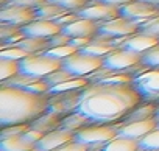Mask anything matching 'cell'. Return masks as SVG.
Masks as SVG:
<instances>
[{
    "label": "cell",
    "instance_id": "obj_1",
    "mask_svg": "<svg viewBox=\"0 0 159 151\" xmlns=\"http://www.w3.org/2000/svg\"><path fill=\"white\" fill-rule=\"evenodd\" d=\"M140 101L142 97L134 89L133 83H94L81 91L73 111L88 117L91 125H109L125 118Z\"/></svg>",
    "mask_w": 159,
    "mask_h": 151
},
{
    "label": "cell",
    "instance_id": "obj_2",
    "mask_svg": "<svg viewBox=\"0 0 159 151\" xmlns=\"http://www.w3.org/2000/svg\"><path fill=\"white\" fill-rule=\"evenodd\" d=\"M50 98L47 94L28 92L22 87L0 89V126L31 123L47 112Z\"/></svg>",
    "mask_w": 159,
    "mask_h": 151
},
{
    "label": "cell",
    "instance_id": "obj_3",
    "mask_svg": "<svg viewBox=\"0 0 159 151\" xmlns=\"http://www.w3.org/2000/svg\"><path fill=\"white\" fill-rule=\"evenodd\" d=\"M119 135L117 126L109 125H91L75 132L73 140L86 145L89 149H100L106 143H109L112 139Z\"/></svg>",
    "mask_w": 159,
    "mask_h": 151
},
{
    "label": "cell",
    "instance_id": "obj_4",
    "mask_svg": "<svg viewBox=\"0 0 159 151\" xmlns=\"http://www.w3.org/2000/svg\"><path fill=\"white\" fill-rule=\"evenodd\" d=\"M62 67V61L52 58L45 53L30 55L25 59L19 61V70L24 75H30L34 78H45L52 72Z\"/></svg>",
    "mask_w": 159,
    "mask_h": 151
},
{
    "label": "cell",
    "instance_id": "obj_5",
    "mask_svg": "<svg viewBox=\"0 0 159 151\" xmlns=\"http://www.w3.org/2000/svg\"><path fill=\"white\" fill-rule=\"evenodd\" d=\"M62 67L67 69L76 78H88L91 73L103 67V58L92 56L83 51H76L62 61Z\"/></svg>",
    "mask_w": 159,
    "mask_h": 151
},
{
    "label": "cell",
    "instance_id": "obj_6",
    "mask_svg": "<svg viewBox=\"0 0 159 151\" xmlns=\"http://www.w3.org/2000/svg\"><path fill=\"white\" fill-rule=\"evenodd\" d=\"M134 89L145 103H159V69L145 70L133 80Z\"/></svg>",
    "mask_w": 159,
    "mask_h": 151
},
{
    "label": "cell",
    "instance_id": "obj_7",
    "mask_svg": "<svg viewBox=\"0 0 159 151\" xmlns=\"http://www.w3.org/2000/svg\"><path fill=\"white\" fill-rule=\"evenodd\" d=\"M103 65L112 70L131 73L133 69L142 65V55L125 48H116L114 51H111L108 56L103 58Z\"/></svg>",
    "mask_w": 159,
    "mask_h": 151
},
{
    "label": "cell",
    "instance_id": "obj_8",
    "mask_svg": "<svg viewBox=\"0 0 159 151\" xmlns=\"http://www.w3.org/2000/svg\"><path fill=\"white\" fill-rule=\"evenodd\" d=\"M140 25L134 20H129L123 16H119L112 20L102 22L98 27V34H105L111 39H125L128 36H133L139 31Z\"/></svg>",
    "mask_w": 159,
    "mask_h": 151
},
{
    "label": "cell",
    "instance_id": "obj_9",
    "mask_svg": "<svg viewBox=\"0 0 159 151\" xmlns=\"http://www.w3.org/2000/svg\"><path fill=\"white\" fill-rule=\"evenodd\" d=\"M120 16L137 22L139 25L159 16V8L143 2V0H133V2L123 5L120 8Z\"/></svg>",
    "mask_w": 159,
    "mask_h": 151
},
{
    "label": "cell",
    "instance_id": "obj_10",
    "mask_svg": "<svg viewBox=\"0 0 159 151\" xmlns=\"http://www.w3.org/2000/svg\"><path fill=\"white\" fill-rule=\"evenodd\" d=\"M36 19L34 8L28 7H20V5H5L0 11V22L2 24H10L16 27H24Z\"/></svg>",
    "mask_w": 159,
    "mask_h": 151
},
{
    "label": "cell",
    "instance_id": "obj_11",
    "mask_svg": "<svg viewBox=\"0 0 159 151\" xmlns=\"http://www.w3.org/2000/svg\"><path fill=\"white\" fill-rule=\"evenodd\" d=\"M76 14L80 17L91 19L95 22H108V20H112L120 16V8L106 5V3H100V2H92L91 0V3L86 5L84 8H81L80 11H76Z\"/></svg>",
    "mask_w": 159,
    "mask_h": 151
},
{
    "label": "cell",
    "instance_id": "obj_12",
    "mask_svg": "<svg viewBox=\"0 0 159 151\" xmlns=\"http://www.w3.org/2000/svg\"><path fill=\"white\" fill-rule=\"evenodd\" d=\"M62 31V27L56 20H45V19H34L33 22L22 27V33L28 38H44L50 39L52 36Z\"/></svg>",
    "mask_w": 159,
    "mask_h": 151
},
{
    "label": "cell",
    "instance_id": "obj_13",
    "mask_svg": "<svg viewBox=\"0 0 159 151\" xmlns=\"http://www.w3.org/2000/svg\"><path fill=\"white\" fill-rule=\"evenodd\" d=\"M116 126L119 129L120 137H126V139H133V140L139 142L148 132L156 129L157 122H156V118H148V120L133 122V123H116Z\"/></svg>",
    "mask_w": 159,
    "mask_h": 151
},
{
    "label": "cell",
    "instance_id": "obj_14",
    "mask_svg": "<svg viewBox=\"0 0 159 151\" xmlns=\"http://www.w3.org/2000/svg\"><path fill=\"white\" fill-rule=\"evenodd\" d=\"M75 137L73 131H67L62 128H58L52 132H47L42 135V139L34 145V151H53L69 142H72Z\"/></svg>",
    "mask_w": 159,
    "mask_h": 151
},
{
    "label": "cell",
    "instance_id": "obj_15",
    "mask_svg": "<svg viewBox=\"0 0 159 151\" xmlns=\"http://www.w3.org/2000/svg\"><path fill=\"white\" fill-rule=\"evenodd\" d=\"M157 44H159V39L157 38L150 36V34H145L142 31H139V34H133V36H128L125 39H119L120 48L131 50V51H136L139 55H143L145 51L151 50Z\"/></svg>",
    "mask_w": 159,
    "mask_h": 151
},
{
    "label": "cell",
    "instance_id": "obj_16",
    "mask_svg": "<svg viewBox=\"0 0 159 151\" xmlns=\"http://www.w3.org/2000/svg\"><path fill=\"white\" fill-rule=\"evenodd\" d=\"M100 24L91 19L78 17L76 20L62 27V33L69 34L70 38H94L98 33Z\"/></svg>",
    "mask_w": 159,
    "mask_h": 151
},
{
    "label": "cell",
    "instance_id": "obj_17",
    "mask_svg": "<svg viewBox=\"0 0 159 151\" xmlns=\"http://www.w3.org/2000/svg\"><path fill=\"white\" fill-rule=\"evenodd\" d=\"M61 120H62L61 115L47 111V112L42 114L41 117H38L34 122H31V128L41 131L42 134H47V132H52V131L58 129V128L61 126Z\"/></svg>",
    "mask_w": 159,
    "mask_h": 151
},
{
    "label": "cell",
    "instance_id": "obj_18",
    "mask_svg": "<svg viewBox=\"0 0 159 151\" xmlns=\"http://www.w3.org/2000/svg\"><path fill=\"white\" fill-rule=\"evenodd\" d=\"M156 109L153 103H142V104H137L125 118L122 123H133V122H142V120H148V118H154V114H156Z\"/></svg>",
    "mask_w": 159,
    "mask_h": 151
},
{
    "label": "cell",
    "instance_id": "obj_19",
    "mask_svg": "<svg viewBox=\"0 0 159 151\" xmlns=\"http://www.w3.org/2000/svg\"><path fill=\"white\" fill-rule=\"evenodd\" d=\"M34 13H36V19H45V20H56L59 19L61 16L70 13L69 10L56 5V3H52V2H45L44 5L34 8Z\"/></svg>",
    "mask_w": 159,
    "mask_h": 151
},
{
    "label": "cell",
    "instance_id": "obj_20",
    "mask_svg": "<svg viewBox=\"0 0 159 151\" xmlns=\"http://www.w3.org/2000/svg\"><path fill=\"white\" fill-rule=\"evenodd\" d=\"M86 126H91L89 118L84 117L83 114H80V112H75V111H73V112H70V114H67V115L62 117L61 126H59V128L76 132V131L83 129V128H86Z\"/></svg>",
    "mask_w": 159,
    "mask_h": 151
},
{
    "label": "cell",
    "instance_id": "obj_21",
    "mask_svg": "<svg viewBox=\"0 0 159 151\" xmlns=\"http://www.w3.org/2000/svg\"><path fill=\"white\" fill-rule=\"evenodd\" d=\"M14 45H19L20 48L27 50L30 55H39V53H44L50 48V41L44 39V38H28V36H25L20 42H17Z\"/></svg>",
    "mask_w": 159,
    "mask_h": 151
},
{
    "label": "cell",
    "instance_id": "obj_22",
    "mask_svg": "<svg viewBox=\"0 0 159 151\" xmlns=\"http://www.w3.org/2000/svg\"><path fill=\"white\" fill-rule=\"evenodd\" d=\"M97 151H139V142L117 135L116 139H112L109 143H106L103 148Z\"/></svg>",
    "mask_w": 159,
    "mask_h": 151
},
{
    "label": "cell",
    "instance_id": "obj_23",
    "mask_svg": "<svg viewBox=\"0 0 159 151\" xmlns=\"http://www.w3.org/2000/svg\"><path fill=\"white\" fill-rule=\"evenodd\" d=\"M88 78H72V80H67L61 84H56L53 87L48 89L47 95H55V94H62V92H75V91H80V89H84L88 87Z\"/></svg>",
    "mask_w": 159,
    "mask_h": 151
},
{
    "label": "cell",
    "instance_id": "obj_24",
    "mask_svg": "<svg viewBox=\"0 0 159 151\" xmlns=\"http://www.w3.org/2000/svg\"><path fill=\"white\" fill-rule=\"evenodd\" d=\"M0 151H34V145L27 142L22 135L0 140Z\"/></svg>",
    "mask_w": 159,
    "mask_h": 151
},
{
    "label": "cell",
    "instance_id": "obj_25",
    "mask_svg": "<svg viewBox=\"0 0 159 151\" xmlns=\"http://www.w3.org/2000/svg\"><path fill=\"white\" fill-rule=\"evenodd\" d=\"M116 50V45L112 42H105V41H94L91 44H88L83 50H80V51H83V53H88V55H92V56H98V58H105L108 56L111 51Z\"/></svg>",
    "mask_w": 159,
    "mask_h": 151
},
{
    "label": "cell",
    "instance_id": "obj_26",
    "mask_svg": "<svg viewBox=\"0 0 159 151\" xmlns=\"http://www.w3.org/2000/svg\"><path fill=\"white\" fill-rule=\"evenodd\" d=\"M17 73H20V70H19V61L0 58V80L7 81V80L13 78L14 75H17Z\"/></svg>",
    "mask_w": 159,
    "mask_h": 151
},
{
    "label": "cell",
    "instance_id": "obj_27",
    "mask_svg": "<svg viewBox=\"0 0 159 151\" xmlns=\"http://www.w3.org/2000/svg\"><path fill=\"white\" fill-rule=\"evenodd\" d=\"M159 149V128L148 132L139 140V151H156Z\"/></svg>",
    "mask_w": 159,
    "mask_h": 151
},
{
    "label": "cell",
    "instance_id": "obj_28",
    "mask_svg": "<svg viewBox=\"0 0 159 151\" xmlns=\"http://www.w3.org/2000/svg\"><path fill=\"white\" fill-rule=\"evenodd\" d=\"M76 51H80L76 47H73L72 44H66V45H59V47H50V48H48L47 51H44V53L48 55V56H52V58H56V59L64 61V59H67L69 56L75 55Z\"/></svg>",
    "mask_w": 159,
    "mask_h": 151
},
{
    "label": "cell",
    "instance_id": "obj_29",
    "mask_svg": "<svg viewBox=\"0 0 159 151\" xmlns=\"http://www.w3.org/2000/svg\"><path fill=\"white\" fill-rule=\"evenodd\" d=\"M27 56H30V53L24 48H20L19 45H3L2 51H0V58L5 59H14V61H22Z\"/></svg>",
    "mask_w": 159,
    "mask_h": 151
},
{
    "label": "cell",
    "instance_id": "obj_30",
    "mask_svg": "<svg viewBox=\"0 0 159 151\" xmlns=\"http://www.w3.org/2000/svg\"><path fill=\"white\" fill-rule=\"evenodd\" d=\"M72 78H76V77H73V75H72L67 69L61 67V69H58V70L52 72L50 75H47V77H45L44 80L47 81V84H48L50 87H53V86L61 84V83H64V81H67V80H72Z\"/></svg>",
    "mask_w": 159,
    "mask_h": 151
},
{
    "label": "cell",
    "instance_id": "obj_31",
    "mask_svg": "<svg viewBox=\"0 0 159 151\" xmlns=\"http://www.w3.org/2000/svg\"><path fill=\"white\" fill-rule=\"evenodd\" d=\"M31 128V123H22V125H13V126H5L0 131V140L3 139H11V137H17L25 134L28 129Z\"/></svg>",
    "mask_w": 159,
    "mask_h": 151
},
{
    "label": "cell",
    "instance_id": "obj_32",
    "mask_svg": "<svg viewBox=\"0 0 159 151\" xmlns=\"http://www.w3.org/2000/svg\"><path fill=\"white\" fill-rule=\"evenodd\" d=\"M48 2L56 3V5H59V7L69 10V11L76 13V11L81 10V8H84L86 5H89L91 0H48Z\"/></svg>",
    "mask_w": 159,
    "mask_h": 151
},
{
    "label": "cell",
    "instance_id": "obj_33",
    "mask_svg": "<svg viewBox=\"0 0 159 151\" xmlns=\"http://www.w3.org/2000/svg\"><path fill=\"white\" fill-rule=\"evenodd\" d=\"M142 64L148 69H159V44L142 55Z\"/></svg>",
    "mask_w": 159,
    "mask_h": 151
},
{
    "label": "cell",
    "instance_id": "obj_34",
    "mask_svg": "<svg viewBox=\"0 0 159 151\" xmlns=\"http://www.w3.org/2000/svg\"><path fill=\"white\" fill-rule=\"evenodd\" d=\"M139 31H142V33H145V34H150V36H154V38L159 39V16H156V17H153V19L143 22V24L140 25Z\"/></svg>",
    "mask_w": 159,
    "mask_h": 151
},
{
    "label": "cell",
    "instance_id": "obj_35",
    "mask_svg": "<svg viewBox=\"0 0 159 151\" xmlns=\"http://www.w3.org/2000/svg\"><path fill=\"white\" fill-rule=\"evenodd\" d=\"M20 31H22L20 27L10 25V24H2L0 25V39H2V42H5V41H8L10 38H13L14 34H17Z\"/></svg>",
    "mask_w": 159,
    "mask_h": 151
},
{
    "label": "cell",
    "instance_id": "obj_36",
    "mask_svg": "<svg viewBox=\"0 0 159 151\" xmlns=\"http://www.w3.org/2000/svg\"><path fill=\"white\" fill-rule=\"evenodd\" d=\"M53 151H89V148L83 143L76 142V140H72V142H69V143H66V145H62V146H59Z\"/></svg>",
    "mask_w": 159,
    "mask_h": 151
},
{
    "label": "cell",
    "instance_id": "obj_37",
    "mask_svg": "<svg viewBox=\"0 0 159 151\" xmlns=\"http://www.w3.org/2000/svg\"><path fill=\"white\" fill-rule=\"evenodd\" d=\"M50 47H59V45H66V44H70V41H72V38L69 36V34H66V33H58V34H55V36H52L50 39Z\"/></svg>",
    "mask_w": 159,
    "mask_h": 151
},
{
    "label": "cell",
    "instance_id": "obj_38",
    "mask_svg": "<svg viewBox=\"0 0 159 151\" xmlns=\"http://www.w3.org/2000/svg\"><path fill=\"white\" fill-rule=\"evenodd\" d=\"M48 0H8L7 5H20V7H28V8H38L41 5H44Z\"/></svg>",
    "mask_w": 159,
    "mask_h": 151
},
{
    "label": "cell",
    "instance_id": "obj_39",
    "mask_svg": "<svg viewBox=\"0 0 159 151\" xmlns=\"http://www.w3.org/2000/svg\"><path fill=\"white\" fill-rule=\"evenodd\" d=\"M42 132L41 131H38V129H34V128H30L25 134H22V137L27 140V142H30V143H33V145H36L41 139H42Z\"/></svg>",
    "mask_w": 159,
    "mask_h": 151
},
{
    "label": "cell",
    "instance_id": "obj_40",
    "mask_svg": "<svg viewBox=\"0 0 159 151\" xmlns=\"http://www.w3.org/2000/svg\"><path fill=\"white\" fill-rule=\"evenodd\" d=\"M91 42H92V38H72V41H70V44L73 47H76L78 50H83Z\"/></svg>",
    "mask_w": 159,
    "mask_h": 151
},
{
    "label": "cell",
    "instance_id": "obj_41",
    "mask_svg": "<svg viewBox=\"0 0 159 151\" xmlns=\"http://www.w3.org/2000/svg\"><path fill=\"white\" fill-rule=\"evenodd\" d=\"M92 2H100V3H106V5H112V7L122 8L123 5L133 2V0H92Z\"/></svg>",
    "mask_w": 159,
    "mask_h": 151
},
{
    "label": "cell",
    "instance_id": "obj_42",
    "mask_svg": "<svg viewBox=\"0 0 159 151\" xmlns=\"http://www.w3.org/2000/svg\"><path fill=\"white\" fill-rule=\"evenodd\" d=\"M143 2H147V3H150V5L159 8V0H143Z\"/></svg>",
    "mask_w": 159,
    "mask_h": 151
},
{
    "label": "cell",
    "instance_id": "obj_43",
    "mask_svg": "<svg viewBox=\"0 0 159 151\" xmlns=\"http://www.w3.org/2000/svg\"><path fill=\"white\" fill-rule=\"evenodd\" d=\"M154 118H156V122H159V108L156 109V114H154Z\"/></svg>",
    "mask_w": 159,
    "mask_h": 151
},
{
    "label": "cell",
    "instance_id": "obj_44",
    "mask_svg": "<svg viewBox=\"0 0 159 151\" xmlns=\"http://www.w3.org/2000/svg\"><path fill=\"white\" fill-rule=\"evenodd\" d=\"M156 128H159V122H157V126H156Z\"/></svg>",
    "mask_w": 159,
    "mask_h": 151
},
{
    "label": "cell",
    "instance_id": "obj_45",
    "mask_svg": "<svg viewBox=\"0 0 159 151\" xmlns=\"http://www.w3.org/2000/svg\"><path fill=\"white\" fill-rule=\"evenodd\" d=\"M156 151H159V149H156Z\"/></svg>",
    "mask_w": 159,
    "mask_h": 151
}]
</instances>
